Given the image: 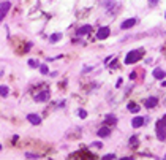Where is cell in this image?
<instances>
[{
	"instance_id": "1",
	"label": "cell",
	"mask_w": 166,
	"mask_h": 160,
	"mask_svg": "<svg viewBox=\"0 0 166 160\" xmlns=\"http://www.w3.org/2000/svg\"><path fill=\"white\" fill-rule=\"evenodd\" d=\"M142 54H144L142 49H135V51H130V52L127 54V57H125V63H127V65H130V63L138 62L142 57Z\"/></svg>"
},
{
	"instance_id": "2",
	"label": "cell",
	"mask_w": 166,
	"mask_h": 160,
	"mask_svg": "<svg viewBox=\"0 0 166 160\" xmlns=\"http://www.w3.org/2000/svg\"><path fill=\"white\" fill-rule=\"evenodd\" d=\"M157 138H158L160 141L166 140V124L161 121V119L157 122Z\"/></svg>"
},
{
	"instance_id": "3",
	"label": "cell",
	"mask_w": 166,
	"mask_h": 160,
	"mask_svg": "<svg viewBox=\"0 0 166 160\" xmlns=\"http://www.w3.org/2000/svg\"><path fill=\"white\" fill-rule=\"evenodd\" d=\"M10 8H11V3L10 2H3V3H0V21L5 17V15L8 11H10Z\"/></svg>"
},
{
	"instance_id": "4",
	"label": "cell",
	"mask_w": 166,
	"mask_h": 160,
	"mask_svg": "<svg viewBox=\"0 0 166 160\" xmlns=\"http://www.w3.org/2000/svg\"><path fill=\"white\" fill-rule=\"evenodd\" d=\"M109 33H111L109 27H101V29L96 32V38H98V40H104V38H108V36H109Z\"/></svg>"
},
{
	"instance_id": "5",
	"label": "cell",
	"mask_w": 166,
	"mask_h": 160,
	"mask_svg": "<svg viewBox=\"0 0 166 160\" xmlns=\"http://www.w3.org/2000/svg\"><path fill=\"white\" fill-rule=\"evenodd\" d=\"M144 122H146V117L136 116V117L131 119V125L135 127V129H139V127H142V125H144Z\"/></svg>"
},
{
	"instance_id": "6",
	"label": "cell",
	"mask_w": 166,
	"mask_h": 160,
	"mask_svg": "<svg viewBox=\"0 0 166 160\" xmlns=\"http://www.w3.org/2000/svg\"><path fill=\"white\" fill-rule=\"evenodd\" d=\"M27 119H29V122H30V124H33V125H40L41 124V117L38 116V114H29Z\"/></svg>"
},
{
	"instance_id": "7",
	"label": "cell",
	"mask_w": 166,
	"mask_h": 160,
	"mask_svg": "<svg viewBox=\"0 0 166 160\" xmlns=\"http://www.w3.org/2000/svg\"><path fill=\"white\" fill-rule=\"evenodd\" d=\"M157 103H158L157 97H149V98H147L146 102H144V106L150 109V108H155V106H157Z\"/></svg>"
},
{
	"instance_id": "8",
	"label": "cell",
	"mask_w": 166,
	"mask_h": 160,
	"mask_svg": "<svg viewBox=\"0 0 166 160\" xmlns=\"http://www.w3.org/2000/svg\"><path fill=\"white\" fill-rule=\"evenodd\" d=\"M46 100H49L48 90H43V92H40L38 95H35V102H46Z\"/></svg>"
},
{
	"instance_id": "9",
	"label": "cell",
	"mask_w": 166,
	"mask_h": 160,
	"mask_svg": "<svg viewBox=\"0 0 166 160\" xmlns=\"http://www.w3.org/2000/svg\"><path fill=\"white\" fill-rule=\"evenodd\" d=\"M92 30V25H89V24H86V25H82V27H79V29L76 30V33L79 35V36H82V35H87L89 32Z\"/></svg>"
},
{
	"instance_id": "10",
	"label": "cell",
	"mask_w": 166,
	"mask_h": 160,
	"mask_svg": "<svg viewBox=\"0 0 166 160\" xmlns=\"http://www.w3.org/2000/svg\"><path fill=\"white\" fill-rule=\"evenodd\" d=\"M152 75H154L155 79H163V78L166 76V71L161 70V68H155V70L152 71Z\"/></svg>"
},
{
	"instance_id": "11",
	"label": "cell",
	"mask_w": 166,
	"mask_h": 160,
	"mask_svg": "<svg viewBox=\"0 0 166 160\" xmlns=\"http://www.w3.org/2000/svg\"><path fill=\"white\" fill-rule=\"evenodd\" d=\"M135 24H136V19H135V17H131V19H127V21H123L120 27H122L123 30H125V29H130V27H133Z\"/></svg>"
},
{
	"instance_id": "12",
	"label": "cell",
	"mask_w": 166,
	"mask_h": 160,
	"mask_svg": "<svg viewBox=\"0 0 166 160\" xmlns=\"http://www.w3.org/2000/svg\"><path fill=\"white\" fill-rule=\"evenodd\" d=\"M109 133H111V130L108 129V127H101V129L98 130V136H100V138H104V136H109Z\"/></svg>"
},
{
	"instance_id": "13",
	"label": "cell",
	"mask_w": 166,
	"mask_h": 160,
	"mask_svg": "<svg viewBox=\"0 0 166 160\" xmlns=\"http://www.w3.org/2000/svg\"><path fill=\"white\" fill-rule=\"evenodd\" d=\"M128 109H130V111L131 113H139V106H138V105L136 103H133V102H130V103H128Z\"/></svg>"
},
{
	"instance_id": "14",
	"label": "cell",
	"mask_w": 166,
	"mask_h": 160,
	"mask_svg": "<svg viewBox=\"0 0 166 160\" xmlns=\"http://www.w3.org/2000/svg\"><path fill=\"white\" fill-rule=\"evenodd\" d=\"M62 38V33H52L49 36V41L51 43H55V41H59V40Z\"/></svg>"
},
{
	"instance_id": "15",
	"label": "cell",
	"mask_w": 166,
	"mask_h": 160,
	"mask_svg": "<svg viewBox=\"0 0 166 160\" xmlns=\"http://www.w3.org/2000/svg\"><path fill=\"white\" fill-rule=\"evenodd\" d=\"M106 119V122H108V124H117V119L112 116V114H108V116L104 117Z\"/></svg>"
},
{
	"instance_id": "16",
	"label": "cell",
	"mask_w": 166,
	"mask_h": 160,
	"mask_svg": "<svg viewBox=\"0 0 166 160\" xmlns=\"http://www.w3.org/2000/svg\"><path fill=\"white\" fill-rule=\"evenodd\" d=\"M0 95H2V97H7L8 95V87L7 86H0Z\"/></svg>"
},
{
	"instance_id": "17",
	"label": "cell",
	"mask_w": 166,
	"mask_h": 160,
	"mask_svg": "<svg viewBox=\"0 0 166 160\" xmlns=\"http://www.w3.org/2000/svg\"><path fill=\"white\" fill-rule=\"evenodd\" d=\"M78 114H79V117H82V119L87 117V111H86V109H79V111H78Z\"/></svg>"
},
{
	"instance_id": "18",
	"label": "cell",
	"mask_w": 166,
	"mask_h": 160,
	"mask_svg": "<svg viewBox=\"0 0 166 160\" xmlns=\"http://www.w3.org/2000/svg\"><path fill=\"white\" fill-rule=\"evenodd\" d=\"M128 143H130L131 146H138V138H136V136H131V138H130V141H128Z\"/></svg>"
},
{
	"instance_id": "19",
	"label": "cell",
	"mask_w": 166,
	"mask_h": 160,
	"mask_svg": "<svg viewBox=\"0 0 166 160\" xmlns=\"http://www.w3.org/2000/svg\"><path fill=\"white\" fill-rule=\"evenodd\" d=\"M112 159H116V154H106L103 160H112Z\"/></svg>"
},
{
	"instance_id": "20",
	"label": "cell",
	"mask_w": 166,
	"mask_h": 160,
	"mask_svg": "<svg viewBox=\"0 0 166 160\" xmlns=\"http://www.w3.org/2000/svg\"><path fill=\"white\" fill-rule=\"evenodd\" d=\"M40 71L43 73V75H48V73H49V71H48V67H46V65H41V67H40Z\"/></svg>"
},
{
	"instance_id": "21",
	"label": "cell",
	"mask_w": 166,
	"mask_h": 160,
	"mask_svg": "<svg viewBox=\"0 0 166 160\" xmlns=\"http://www.w3.org/2000/svg\"><path fill=\"white\" fill-rule=\"evenodd\" d=\"M25 157H27V159H40L36 154H25Z\"/></svg>"
},
{
	"instance_id": "22",
	"label": "cell",
	"mask_w": 166,
	"mask_h": 160,
	"mask_svg": "<svg viewBox=\"0 0 166 160\" xmlns=\"http://www.w3.org/2000/svg\"><path fill=\"white\" fill-rule=\"evenodd\" d=\"M158 2H160V0H149V7H155Z\"/></svg>"
},
{
	"instance_id": "23",
	"label": "cell",
	"mask_w": 166,
	"mask_h": 160,
	"mask_svg": "<svg viewBox=\"0 0 166 160\" xmlns=\"http://www.w3.org/2000/svg\"><path fill=\"white\" fill-rule=\"evenodd\" d=\"M29 65H30V67H36L38 63H36V60H33V59H30V60H29Z\"/></svg>"
},
{
	"instance_id": "24",
	"label": "cell",
	"mask_w": 166,
	"mask_h": 160,
	"mask_svg": "<svg viewBox=\"0 0 166 160\" xmlns=\"http://www.w3.org/2000/svg\"><path fill=\"white\" fill-rule=\"evenodd\" d=\"M117 63H119V62H117V59H116V60H112V62L109 63V68H114V67H117Z\"/></svg>"
},
{
	"instance_id": "25",
	"label": "cell",
	"mask_w": 166,
	"mask_h": 160,
	"mask_svg": "<svg viewBox=\"0 0 166 160\" xmlns=\"http://www.w3.org/2000/svg\"><path fill=\"white\" fill-rule=\"evenodd\" d=\"M90 70H94V67H86L84 70H82V73H89Z\"/></svg>"
},
{
	"instance_id": "26",
	"label": "cell",
	"mask_w": 166,
	"mask_h": 160,
	"mask_svg": "<svg viewBox=\"0 0 166 160\" xmlns=\"http://www.w3.org/2000/svg\"><path fill=\"white\" fill-rule=\"evenodd\" d=\"M94 146H95V148H101V143H98V141H96V143H94Z\"/></svg>"
},
{
	"instance_id": "27",
	"label": "cell",
	"mask_w": 166,
	"mask_h": 160,
	"mask_svg": "<svg viewBox=\"0 0 166 160\" xmlns=\"http://www.w3.org/2000/svg\"><path fill=\"white\" fill-rule=\"evenodd\" d=\"M161 121H163V122H165V124H166V114H165V116H163V119H161Z\"/></svg>"
},
{
	"instance_id": "28",
	"label": "cell",
	"mask_w": 166,
	"mask_h": 160,
	"mask_svg": "<svg viewBox=\"0 0 166 160\" xmlns=\"http://www.w3.org/2000/svg\"><path fill=\"white\" fill-rule=\"evenodd\" d=\"M165 159H166V155H165Z\"/></svg>"
},
{
	"instance_id": "29",
	"label": "cell",
	"mask_w": 166,
	"mask_h": 160,
	"mask_svg": "<svg viewBox=\"0 0 166 160\" xmlns=\"http://www.w3.org/2000/svg\"><path fill=\"white\" fill-rule=\"evenodd\" d=\"M165 17H166V15H165Z\"/></svg>"
}]
</instances>
